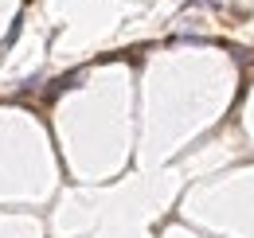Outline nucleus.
Returning <instances> with one entry per match:
<instances>
[]
</instances>
